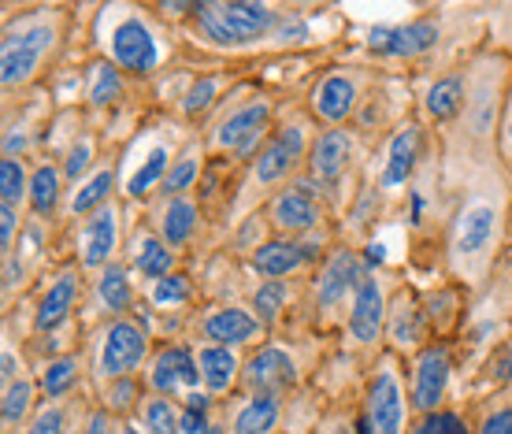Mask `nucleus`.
<instances>
[{
  "label": "nucleus",
  "instance_id": "nucleus-1",
  "mask_svg": "<svg viewBox=\"0 0 512 434\" xmlns=\"http://www.w3.org/2000/svg\"><path fill=\"white\" fill-rule=\"evenodd\" d=\"M64 34V15L52 8H34L26 19H12L0 34V82L4 90L15 93L30 86L49 52L60 45Z\"/></svg>",
  "mask_w": 512,
  "mask_h": 434
},
{
  "label": "nucleus",
  "instance_id": "nucleus-2",
  "mask_svg": "<svg viewBox=\"0 0 512 434\" xmlns=\"http://www.w3.org/2000/svg\"><path fill=\"white\" fill-rule=\"evenodd\" d=\"M197 30L219 49H245L275 30V12L268 4H197Z\"/></svg>",
  "mask_w": 512,
  "mask_h": 434
},
{
  "label": "nucleus",
  "instance_id": "nucleus-3",
  "mask_svg": "<svg viewBox=\"0 0 512 434\" xmlns=\"http://www.w3.org/2000/svg\"><path fill=\"white\" fill-rule=\"evenodd\" d=\"M498 245V208L490 201H468L449 234V256L461 271L472 275V268L487 264L490 249Z\"/></svg>",
  "mask_w": 512,
  "mask_h": 434
},
{
  "label": "nucleus",
  "instance_id": "nucleus-4",
  "mask_svg": "<svg viewBox=\"0 0 512 434\" xmlns=\"http://www.w3.org/2000/svg\"><path fill=\"white\" fill-rule=\"evenodd\" d=\"M308 149H312V141H308L305 123H282L253 160V182L264 190L268 186L282 190L286 182H294L297 167L308 164Z\"/></svg>",
  "mask_w": 512,
  "mask_h": 434
},
{
  "label": "nucleus",
  "instance_id": "nucleus-5",
  "mask_svg": "<svg viewBox=\"0 0 512 434\" xmlns=\"http://www.w3.org/2000/svg\"><path fill=\"white\" fill-rule=\"evenodd\" d=\"M360 434H401L405 427V394H401V375L394 360H383L368 379L364 412L357 416Z\"/></svg>",
  "mask_w": 512,
  "mask_h": 434
},
{
  "label": "nucleus",
  "instance_id": "nucleus-6",
  "mask_svg": "<svg viewBox=\"0 0 512 434\" xmlns=\"http://www.w3.org/2000/svg\"><path fill=\"white\" fill-rule=\"evenodd\" d=\"M271 130V104L264 97L242 104L238 112H231L227 119H219L212 145L219 153L234 156V160H256Z\"/></svg>",
  "mask_w": 512,
  "mask_h": 434
},
{
  "label": "nucleus",
  "instance_id": "nucleus-7",
  "mask_svg": "<svg viewBox=\"0 0 512 434\" xmlns=\"http://www.w3.org/2000/svg\"><path fill=\"white\" fill-rule=\"evenodd\" d=\"M149 353V334L141 331L138 323L116 320L108 323L97 342V379L112 383V379H127L130 371H138Z\"/></svg>",
  "mask_w": 512,
  "mask_h": 434
},
{
  "label": "nucleus",
  "instance_id": "nucleus-8",
  "mask_svg": "<svg viewBox=\"0 0 512 434\" xmlns=\"http://www.w3.org/2000/svg\"><path fill=\"white\" fill-rule=\"evenodd\" d=\"M320 205H323V190L312 179H294L286 182L275 197H271V227L282 230V234H305L320 223Z\"/></svg>",
  "mask_w": 512,
  "mask_h": 434
},
{
  "label": "nucleus",
  "instance_id": "nucleus-9",
  "mask_svg": "<svg viewBox=\"0 0 512 434\" xmlns=\"http://www.w3.org/2000/svg\"><path fill=\"white\" fill-rule=\"evenodd\" d=\"M108 52H112V64L119 71H130V75H153L160 67V41H156L153 26L138 19V15H127L112 30Z\"/></svg>",
  "mask_w": 512,
  "mask_h": 434
},
{
  "label": "nucleus",
  "instance_id": "nucleus-10",
  "mask_svg": "<svg viewBox=\"0 0 512 434\" xmlns=\"http://www.w3.org/2000/svg\"><path fill=\"white\" fill-rule=\"evenodd\" d=\"M449 375H453V364H449L446 345H427V349H420L416 364H412V409L420 412V416L442 409L449 390Z\"/></svg>",
  "mask_w": 512,
  "mask_h": 434
},
{
  "label": "nucleus",
  "instance_id": "nucleus-11",
  "mask_svg": "<svg viewBox=\"0 0 512 434\" xmlns=\"http://www.w3.org/2000/svg\"><path fill=\"white\" fill-rule=\"evenodd\" d=\"M364 279H368V264H364L353 249H338V253L323 264L320 279H316V305H320L323 316H331L346 297H357Z\"/></svg>",
  "mask_w": 512,
  "mask_h": 434
},
{
  "label": "nucleus",
  "instance_id": "nucleus-12",
  "mask_svg": "<svg viewBox=\"0 0 512 434\" xmlns=\"http://www.w3.org/2000/svg\"><path fill=\"white\" fill-rule=\"evenodd\" d=\"M119 249V205H104L78 230V268L104 271Z\"/></svg>",
  "mask_w": 512,
  "mask_h": 434
},
{
  "label": "nucleus",
  "instance_id": "nucleus-13",
  "mask_svg": "<svg viewBox=\"0 0 512 434\" xmlns=\"http://www.w3.org/2000/svg\"><path fill=\"white\" fill-rule=\"evenodd\" d=\"M349 156H353V134L342 127L323 130L308 149V179L316 182L323 193H331L338 182L346 179Z\"/></svg>",
  "mask_w": 512,
  "mask_h": 434
},
{
  "label": "nucleus",
  "instance_id": "nucleus-14",
  "mask_svg": "<svg viewBox=\"0 0 512 434\" xmlns=\"http://www.w3.org/2000/svg\"><path fill=\"white\" fill-rule=\"evenodd\" d=\"M242 379L253 394L279 397L282 390H290L297 383V364L279 345H260L253 357H249V364L242 368Z\"/></svg>",
  "mask_w": 512,
  "mask_h": 434
},
{
  "label": "nucleus",
  "instance_id": "nucleus-15",
  "mask_svg": "<svg viewBox=\"0 0 512 434\" xmlns=\"http://www.w3.org/2000/svg\"><path fill=\"white\" fill-rule=\"evenodd\" d=\"M435 41H438V26L427 23V19H416V23H405V26H372L368 49L375 56L412 60V56H423V52L435 49Z\"/></svg>",
  "mask_w": 512,
  "mask_h": 434
},
{
  "label": "nucleus",
  "instance_id": "nucleus-16",
  "mask_svg": "<svg viewBox=\"0 0 512 434\" xmlns=\"http://www.w3.org/2000/svg\"><path fill=\"white\" fill-rule=\"evenodd\" d=\"M312 260H316V245L297 242V238H275L253 249V271L268 282H286L290 275L305 271Z\"/></svg>",
  "mask_w": 512,
  "mask_h": 434
},
{
  "label": "nucleus",
  "instance_id": "nucleus-17",
  "mask_svg": "<svg viewBox=\"0 0 512 434\" xmlns=\"http://www.w3.org/2000/svg\"><path fill=\"white\" fill-rule=\"evenodd\" d=\"M149 386L160 397H171L179 390H201V364H197V357L186 345H167L153 357Z\"/></svg>",
  "mask_w": 512,
  "mask_h": 434
},
{
  "label": "nucleus",
  "instance_id": "nucleus-18",
  "mask_svg": "<svg viewBox=\"0 0 512 434\" xmlns=\"http://www.w3.org/2000/svg\"><path fill=\"white\" fill-rule=\"evenodd\" d=\"M357 97H360L357 78L349 75V71H331V75L320 78V86L312 93V112H316L320 123H327V130H334L353 115Z\"/></svg>",
  "mask_w": 512,
  "mask_h": 434
},
{
  "label": "nucleus",
  "instance_id": "nucleus-19",
  "mask_svg": "<svg viewBox=\"0 0 512 434\" xmlns=\"http://www.w3.org/2000/svg\"><path fill=\"white\" fill-rule=\"evenodd\" d=\"M386 323V294H383V282L368 275L360 282L357 297H353V308H349V334L357 345H375L379 334H383Z\"/></svg>",
  "mask_w": 512,
  "mask_h": 434
},
{
  "label": "nucleus",
  "instance_id": "nucleus-20",
  "mask_svg": "<svg viewBox=\"0 0 512 434\" xmlns=\"http://www.w3.org/2000/svg\"><path fill=\"white\" fill-rule=\"evenodd\" d=\"M75 301H78V275L67 268V271H60V275L49 282V290L41 294L34 327H38L41 334H56L67 323L71 308H75Z\"/></svg>",
  "mask_w": 512,
  "mask_h": 434
},
{
  "label": "nucleus",
  "instance_id": "nucleus-21",
  "mask_svg": "<svg viewBox=\"0 0 512 434\" xmlns=\"http://www.w3.org/2000/svg\"><path fill=\"white\" fill-rule=\"evenodd\" d=\"M260 327H264V323L256 320L253 312L231 305V308H216V312H208L205 323H201V334H205L212 345H227V349H234V345L253 342L256 334H260Z\"/></svg>",
  "mask_w": 512,
  "mask_h": 434
},
{
  "label": "nucleus",
  "instance_id": "nucleus-22",
  "mask_svg": "<svg viewBox=\"0 0 512 434\" xmlns=\"http://www.w3.org/2000/svg\"><path fill=\"white\" fill-rule=\"evenodd\" d=\"M423 153V130L420 127H401L390 141V156L383 167V190H394L401 182L412 179V171L420 164Z\"/></svg>",
  "mask_w": 512,
  "mask_h": 434
},
{
  "label": "nucleus",
  "instance_id": "nucleus-23",
  "mask_svg": "<svg viewBox=\"0 0 512 434\" xmlns=\"http://www.w3.org/2000/svg\"><path fill=\"white\" fill-rule=\"evenodd\" d=\"M197 364H201V386H205L208 394H227L234 386V379L242 375V360H238V353L234 349H227V345H201L197 349Z\"/></svg>",
  "mask_w": 512,
  "mask_h": 434
},
{
  "label": "nucleus",
  "instance_id": "nucleus-24",
  "mask_svg": "<svg viewBox=\"0 0 512 434\" xmlns=\"http://www.w3.org/2000/svg\"><path fill=\"white\" fill-rule=\"evenodd\" d=\"M197 223H201V212L190 197H167L160 216H156V227H160V238H164L171 249H182V245L193 242L197 234Z\"/></svg>",
  "mask_w": 512,
  "mask_h": 434
},
{
  "label": "nucleus",
  "instance_id": "nucleus-25",
  "mask_svg": "<svg viewBox=\"0 0 512 434\" xmlns=\"http://www.w3.org/2000/svg\"><path fill=\"white\" fill-rule=\"evenodd\" d=\"M93 294H97V305H101V312H108V316L123 320V312L134 305V286H130L127 264H119V260H116V264H108V268L97 275Z\"/></svg>",
  "mask_w": 512,
  "mask_h": 434
},
{
  "label": "nucleus",
  "instance_id": "nucleus-26",
  "mask_svg": "<svg viewBox=\"0 0 512 434\" xmlns=\"http://www.w3.org/2000/svg\"><path fill=\"white\" fill-rule=\"evenodd\" d=\"M130 264H134L141 279L160 282L167 275H175V249L160 234H141L138 242H134V260Z\"/></svg>",
  "mask_w": 512,
  "mask_h": 434
},
{
  "label": "nucleus",
  "instance_id": "nucleus-27",
  "mask_svg": "<svg viewBox=\"0 0 512 434\" xmlns=\"http://www.w3.org/2000/svg\"><path fill=\"white\" fill-rule=\"evenodd\" d=\"M64 167L41 164L34 175H30V212L38 219H52L56 208H60V197H64Z\"/></svg>",
  "mask_w": 512,
  "mask_h": 434
},
{
  "label": "nucleus",
  "instance_id": "nucleus-28",
  "mask_svg": "<svg viewBox=\"0 0 512 434\" xmlns=\"http://www.w3.org/2000/svg\"><path fill=\"white\" fill-rule=\"evenodd\" d=\"M386 334H390V342L397 345V349H416V345L423 342V323H427V312H420L416 308V301H409V297H401L394 305V312L386 316Z\"/></svg>",
  "mask_w": 512,
  "mask_h": 434
},
{
  "label": "nucleus",
  "instance_id": "nucleus-29",
  "mask_svg": "<svg viewBox=\"0 0 512 434\" xmlns=\"http://www.w3.org/2000/svg\"><path fill=\"white\" fill-rule=\"evenodd\" d=\"M279 423V397L271 394H253L245 401L238 416L231 420L234 434H271Z\"/></svg>",
  "mask_w": 512,
  "mask_h": 434
},
{
  "label": "nucleus",
  "instance_id": "nucleus-30",
  "mask_svg": "<svg viewBox=\"0 0 512 434\" xmlns=\"http://www.w3.org/2000/svg\"><path fill=\"white\" fill-rule=\"evenodd\" d=\"M112 182H116V171H112V167L93 171L90 179L75 190V197H71V212H75V216H93L97 208L112 205V201H108V197H112Z\"/></svg>",
  "mask_w": 512,
  "mask_h": 434
},
{
  "label": "nucleus",
  "instance_id": "nucleus-31",
  "mask_svg": "<svg viewBox=\"0 0 512 434\" xmlns=\"http://www.w3.org/2000/svg\"><path fill=\"white\" fill-rule=\"evenodd\" d=\"M141 420L149 434H182V409L171 397L153 394L141 405Z\"/></svg>",
  "mask_w": 512,
  "mask_h": 434
},
{
  "label": "nucleus",
  "instance_id": "nucleus-32",
  "mask_svg": "<svg viewBox=\"0 0 512 434\" xmlns=\"http://www.w3.org/2000/svg\"><path fill=\"white\" fill-rule=\"evenodd\" d=\"M464 108V78L461 75H446L438 78L431 93H427V112L435 119H453V115Z\"/></svg>",
  "mask_w": 512,
  "mask_h": 434
},
{
  "label": "nucleus",
  "instance_id": "nucleus-33",
  "mask_svg": "<svg viewBox=\"0 0 512 434\" xmlns=\"http://www.w3.org/2000/svg\"><path fill=\"white\" fill-rule=\"evenodd\" d=\"M30 197V179H26V160L4 156L0 164V205L19 208Z\"/></svg>",
  "mask_w": 512,
  "mask_h": 434
},
{
  "label": "nucleus",
  "instance_id": "nucleus-34",
  "mask_svg": "<svg viewBox=\"0 0 512 434\" xmlns=\"http://www.w3.org/2000/svg\"><path fill=\"white\" fill-rule=\"evenodd\" d=\"M197 175H201V160H197V149H186V153L175 160V164L167 167L164 182H160V190H164V197H186V190H190L193 182H197Z\"/></svg>",
  "mask_w": 512,
  "mask_h": 434
},
{
  "label": "nucleus",
  "instance_id": "nucleus-35",
  "mask_svg": "<svg viewBox=\"0 0 512 434\" xmlns=\"http://www.w3.org/2000/svg\"><path fill=\"white\" fill-rule=\"evenodd\" d=\"M78 383V360L75 357H56L41 371V394L45 397H64Z\"/></svg>",
  "mask_w": 512,
  "mask_h": 434
},
{
  "label": "nucleus",
  "instance_id": "nucleus-36",
  "mask_svg": "<svg viewBox=\"0 0 512 434\" xmlns=\"http://www.w3.org/2000/svg\"><path fill=\"white\" fill-rule=\"evenodd\" d=\"M34 405V379H15L12 386H4V401H0V412H4V427L12 431L15 423L26 420V409Z\"/></svg>",
  "mask_w": 512,
  "mask_h": 434
},
{
  "label": "nucleus",
  "instance_id": "nucleus-37",
  "mask_svg": "<svg viewBox=\"0 0 512 434\" xmlns=\"http://www.w3.org/2000/svg\"><path fill=\"white\" fill-rule=\"evenodd\" d=\"M101 397H104V412H116V416H127V412L138 409L141 401V383L138 379H112V383L101 386Z\"/></svg>",
  "mask_w": 512,
  "mask_h": 434
},
{
  "label": "nucleus",
  "instance_id": "nucleus-38",
  "mask_svg": "<svg viewBox=\"0 0 512 434\" xmlns=\"http://www.w3.org/2000/svg\"><path fill=\"white\" fill-rule=\"evenodd\" d=\"M167 167H171V164H167V149H153V153H149V160L138 167V175L130 179L127 193L134 197V201L149 197V193H153V186H160V182H164Z\"/></svg>",
  "mask_w": 512,
  "mask_h": 434
},
{
  "label": "nucleus",
  "instance_id": "nucleus-39",
  "mask_svg": "<svg viewBox=\"0 0 512 434\" xmlns=\"http://www.w3.org/2000/svg\"><path fill=\"white\" fill-rule=\"evenodd\" d=\"M286 301H290V286H286V282H264V286L253 294L256 320L264 323V327H271V323L279 320V312Z\"/></svg>",
  "mask_w": 512,
  "mask_h": 434
},
{
  "label": "nucleus",
  "instance_id": "nucleus-40",
  "mask_svg": "<svg viewBox=\"0 0 512 434\" xmlns=\"http://www.w3.org/2000/svg\"><path fill=\"white\" fill-rule=\"evenodd\" d=\"M409 434H472V427L464 423L461 412H427L420 420L412 423Z\"/></svg>",
  "mask_w": 512,
  "mask_h": 434
},
{
  "label": "nucleus",
  "instance_id": "nucleus-41",
  "mask_svg": "<svg viewBox=\"0 0 512 434\" xmlns=\"http://www.w3.org/2000/svg\"><path fill=\"white\" fill-rule=\"evenodd\" d=\"M219 90H223V78L219 75L197 78V82H193V90L186 93V104H182L186 115H190V119H201V115L212 108V101L219 97Z\"/></svg>",
  "mask_w": 512,
  "mask_h": 434
},
{
  "label": "nucleus",
  "instance_id": "nucleus-42",
  "mask_svg": "<svg viewBox=\"0 0 512 434\" xmlns=\"http://www.w3.org/2000/svg\"><path fill=\"white\" fill-rule=\"evenodd\" d=\"M193 294V286L186 275H167V279L153 282V294H149V301L160 308H175V305H186Z\"/></svg>",
  "mask_w": 512,
  "mask_h": 434
},
{
  "label": "nucleus",
  "instance_id": "nucleus-43",
  "mask_svg": "<svg viewBox=\"0 0 512 434\" xmlns=\"http://www.w3.org/2000/svg\"><path fill=\"white\" fill-rule=\"evenodd\" d=\"M123 93V78H119L116 64H97L93 67V86H90V101L93 104H112Z\"/></svg>",
  "mask_w": 512,
  "mask_h": 434
},
{
  "label": "nucleus",
  "instance_id": "nucleus-44",
  "mask_svg": "<svg viewBox=\"0 0 512 434\" xmlns=\"http://www.w3.org/2000/svg\"><path fill=\"white\" fill-rule=\"evenodd\" d=\"M93 164V141L90 138H82L71 145V153H67L64 160V175L67 182H78L82 186V179H86V167Z\"/></svg>",
  "mask_w": 512,
  "mask_h": 434
},
{
  "label": "nucleus",
  "instance_id": "nucleus-45",
  "mask_svg": "<svg viewBox=\"0 0 512 434\" xmlns=\"http://www.w3.org/2000/svg\"><path fill=\"white\" fill-rule=\"evenodd\" d=\"M15 230H19V208L0 205V253H4V264L12 260Z\"/></svg>",
  "mask_w": 512,
  "mask_h": 434
},
{
  "label": "nucleus",
  "instance_id": "nucleus-46",
  "mask_svg": "<svg viewBox=\"0 0 512 434\" xmlns=\"http://www.w3.org/2000/svg\"><path fill=\"white\" fill-rule=\"evenodd\" d=\"M475 434H512V405H498L479 420Z\"/></svg>",
  "mask_w": 512,
  "mask_h": 434
},
{
  "label": "nucleus",
  "instance_id": "nucleus-47",
  "mask_svg": "<svg viewBox=\"0 0 512 434\" xmlns=\"http://www.w3.org/2000/svg\"><path fill=\"white\" fill-rule=\"evenodd\" d=\"M64 431V409H45L38 420L30 423L26 434H60Z\"/></svg>",
  "mask_w": 512,
  "mask_h": 434
},
{
  "label": "nucleus",
  "instance_id": "nucleus-48",
  "mask_svg": "<svg viewBox=\"0 0 512 434\" xmlns=\"http://www.w3.org/2000/svg\"><path fill=\"white\" fill-rule=\"evenodd\" d=\"M208 412L197 409H182V434H208Z\"/></svg>",
  "mask_w": 512,
  "mask_h": 434
},
{
  "label": "nucleus",
  "instance_id": "nucleus-49",
  "mask_svg": "<svg viewBox=\"0 0 512 434\" xmlns=\"http://www.w3.org/2000/svg\"><path fill=\"white\" fill-rule=\"evenodd\" d=\"M82 434H112V420H108V412H93Z\"/></svg>",
  "mask_w": 512,
  "mask_h": 434
},
{
  "label": "nucleus",
  "instance_id": "nucleus-50",
  "mask_svg": "<svg viewBox=\"0 0 512 434\" xmlns=\"http://www.w3.org/2000/svg\"><path fill=\"white\" fill-rule=\"evenodd\" d=\"M383 249H379V245H372V249H368V253H364V260H368V268H375V264H379V260H383Z\"/></svg>",
  "mask_w": 512,
  "mask_h": 434
},
{
  "label": "nucleus",
  "instance_id": "nucleus-51",
  "mask_svg": "<svg viewBox=\"0 0 512 434\" xmlns=\"http://www.w3.org/2000/svg\"><path fill=\"white\" fill-rule=\"evenodd\" d=\"M505 149L512 153V108H509V119H505Z\"/></svg>",
  "mask_w": 512,
  "mask_h": 434
},
{
  "label": "nucleus",
  "instance_id": "nucleus-52",
  "mask_svg": "<svg viewBox=\"0 0 512 434\" xmlns=\"http://www.w3.org/2000/svg\"><path fill=\"white\" fill-rule=\"evenodd\" d=\"M208 434H223V427H208Z\"/></svg>",
  "mask_w": 512,
  "mask_h": 434
},
{
  "label": "nucleus",
  "instance_id": "nucleus-53",
  "mask_svg": "<svg viewBox=\"0 0 512 434\" xmlns=\"http://www.w3.org/2000/svg\"><path fill=\"white\" fill-rule=\"evenodd\" d=\"M123 434H138V431H134V427H123Z\"/></svg>",
  "mask_w": 512,
  "mask_h": 434
}]
</instances>
